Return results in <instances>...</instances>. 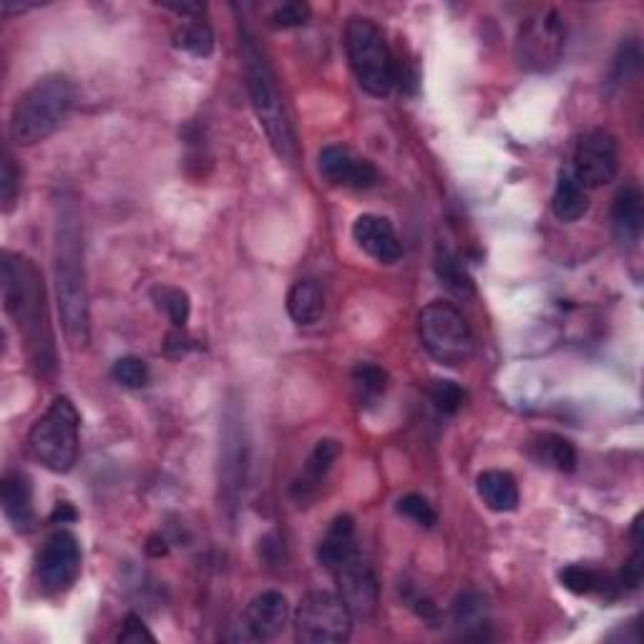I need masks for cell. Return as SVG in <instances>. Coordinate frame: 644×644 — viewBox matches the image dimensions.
I'll return each mask as SVG.
<instances>
[{"mask_svg":"<svg viewBox=\"0 0 644 644\" xmlns=\"http://www.w3.org/2000/svg\"><path fill=\"white\" fill-rule=\"evenodd\" d=\"M53 270L63 335L74 350H84L91 338L88 289L84 270V240L74 202L56 204V242H53Z\"/></svg>","mask_w":644,"mask_h":644,"instance_id":"cell-1","label":"cell"},{"mask_svg":"<svg viewBox=\"0 0 644 644\" xmlns=\"http://www.w3.org/2000/svg\"><path fill=\"white\" fill-rule=\"evenodd\" d=\"M3 305L13 317L18 330H23L31 362L39 373H53V335L45 315V289L39 267L25 255L6 252L3 255Z\"/></svg>","mask_w":644,"mask_h":644,"instance_id":"cell-2","label":"cell"},{"mask_svg":"<svg viewBox=\"0 0 644 644\" xmlns=\"http://www.w3.org/2000/svg\"><path fill=\"white\" fill-rule=\"evenodd\" d=\"M242 63L244 78H247V94L252 108L262 129H265L270 147L283 161H295L297 157V139L293 122H289L283 91H279L275 68L267 61L265 51L260 49L257 41L250 33H242Z\"/></svg>","mask_w":644,"mask_h":644,"instance_id":"cell-3","label":"cell"},{"mask_svg":"<svg viewBox=\"0 0 644 644\" xmlns=\"http://www.w3.org/2000/svg\"><path fill=\"white\" fill-rule=\"evenodd\" d=\"M76 84L63 74H49L18 98L11 114V141L18 147H35L56 134L74 112Z\"/></svg>","mask_w":644,"mask_h":644,"instance_id":"cell-4","label":"cell"},{"mask_svg":"<svg viewBox=\"0 0 644 644\" xmlns=\"http://www.w3.org/2000/svg\"><path fill=\"white\" fill-rule=\"evenodd\" d=\"M81 415L71 398L59 395L31 425L29 446L33 456L53 474H68L78 461Z\"/></svg>","mask_w":644,"mask_h":644,"instance_id":"cell-5","label":"cell"},{"mask_svg":"<svg viewBox=\"0 0 644 644\" xmlns=\"http://www.w3.org/2000/svg\"><path fill=\"white\" fill-rule=\"evenodd\" d=\"M345 49L362 91L383 98L395 84V59L383 31L370 18H350L345 29Z\"/></svg>","mask_w":644,"mask_h":644,"instance_id":"cell-6","label":"cell"},{"mask_svg":"<svg viewBox=\"0 0 644 644\" xmlns=\"http://www.w3.org/2000/svg\"><path fill=\"white\" fill-rule=\"evenodd\" d=\"M419 335L423 348L441 366L458 368L474 358L476 340L471 332L466 317L451 303L435 300L425 305L419 315Z\"/></svg>","mask_w":644,"mask_h":644,"instance_id":"cell-7","label":"cell"},{"mask_svg":"<svg viewBox=\"0 0 644 644\" xmlns=\"http://www.w3.org/2000/svg\"><path fill=\"white\" fill-rule=\"evenodd\" d=\"M567 45V25L557 11L526 18L514 43L516 66L526 74H549L559 66Z\"/></svg>","mask_w":644,"mask_h":644,"instance_id":"cell-8","label":"cell"},{"mask_svg":"<svg viewBox=\"0 0 644 644\" xmlns=\"http://www.w3.org/2000/svg\"><path fill=\"white\" fill-rule=\"evenodd\" d=\"M352 614L338 594L310 592L295 612V637L305 644L348 642Z\"/></svg>","mask_w":644,"mask_h":644,"instance_id":"cell-9","label":"cell"},{"mask_svg":"<svg viewBox=\"0 0 644 644\" xmlns=\"http://www.w3.org/2000/svg\"><path fill=\"white\" fill-rule=\"evenodd\" d=\"M35 574L49 594L66 592L68 587H74L81 574V543L74 534L59 529L45 539L39 561H35Z\"/></svg>","mask_w":644,"mask_h":644,"instance_id":"cell-10","label":"cell"},{"mask_svg":"<svg viewBox=\"0 0 644 644\" xmlns=\"http://www.w3.org/2000/svg\"><path fill=\"white\" fill-rule=\"evenodd\" d=\"M571 171L587 189H597L614 181L616 171H620V151H616L614 136L604 129L587 131L577 144L574 169Z\"/></svg>","mask_w":644,"mask_h":644,"instance_id":"cell-11","label":"cell"},{"mask_svg":"<svg viewBox=\"0 0 644 644\" xmlns=\"http://www.w3.org/2000/svg\"><path fill=\"white\" fill-rule=\"evenodd\" d=\"M335 582H338V597L348 606L352 620H370L378 610V579L368 561L358 555H352L348 561L332 571Z\"/></svg>","mask_w":644,"mask_h":644,"instance_id":"cell-12","label":"cell"},{"mask_svg":"<svg viewBox=\"0 0 644 644\" xmlns=\"http://www.w3.org/2000/svg\"><path fill=\"white\" fill-rule=\"evenodd\" d=\"M317 171L328 184L345 189H370L378 181L373 161L356 157L345 147H325L317 157Z\"/></svg>","mask_w":644,"mask_h":644,"instance_id":"cell-13","label":"cell"},{"mask_svg":"<svg viewBox=\"0 0 644 644\" xmlns=\"http://www.w3.org/2000/svg\"><path fill=\"white\" fill-rule=\"evenodd\" d=\"M352 240L358 242V247L366 252L368 257L383 265H395L403 257V244L398 237L395 226L390 224L386 217L378 214H360L352 222Z\"/></svg>","mask_w":644,"mask_h":644,"instance_id":"cell-14","label":"cell"},{"mask_svg":"<svg viewBox=\"0 0 644 644\" xmlns=\"http://www.w3.org/2000/svg\"><path fill=\"white\" fill-rule=\"evenodd\" d=\"M338 456H340L338 441L335 439L317 441V446L305 461L300 476L293 481V488H289V494H293L297 504L307 506L317 494H320V488L325 486V481H328V474L332 471Z\"/></svg>","mask_w":644,"mask_h":644,"instance_id":"cell-15","label":"cell"},{"mask_svg":"<svg viewBox=\"0 0 644 644\" xmlns=\"http://www.w3.org/2000/svg\"><path fill=\"white\" fill-rule=\"evenodd\" d=\"M289 620V606L287 597L283 592H275V589H267V592L257 594L255 600L250 602L247 614H244V622H247V632L252 640H275L277 634H283Z\"/></svg>","mask_w":644,"mask_h":644,"instance_id":"cell-16","label":"cell"},{"mask_svg":"<svg viewBox=\"0 0 644 644\" xmlns=\"http://www.w3.org/2000/svg\"><path fill=\"white\" fill-rule=\"evenodd\" d=\"M224 451L220 461V486L224 502L234 506L237 502L240 488L244 486V468H247V443H244V435L240 431L237 421H230L224 433Z\"/></svg>","mask_w":644,"mask_h":644,"instance_id":"cell-17","label":"cell"},{"mask_svg":"<svg viewBox=\"0 0 644 644\" xmlns=\"http://www.w3.org/2000/svg\"><path fill=\"white\" fill-rule=\"evenodd\" d=\"M0 496H3V511L6 519L11 521L15 531L29 534L35 526V511H33V486L31 478L13 471L6 474L3 486H0Z\"/></svg>","mask_w":644,"mask_h":644,"instance_id":"cell-18","label":"cell"},{"mask_svg":"<svg viewBox=\"0 0 644 644\" xmlns=\"http://www.w3.org/2000/svg\"><path fill=\"white\" fill-rule=\"evenodd\" d=\"M644 224V199L637 184H624L614 194L612 204V230L614 237L627 247H634L642 237Z\"/></svg>","mask_w":644,"mask_h":644,"instance_id":"cell-19","label":"cell"},{"mask_svg":"<svg viewBox=\"0 0 644 644\" xmlns=\"http://www.w3.org/2000/svg\"><path fill=\"white\" fill-rule=\"evenodd\" d=\"M352 555H358V543H356V521L350 516H338L330 524V529L325 531V537L320 539V547H317V561L320 567L330 571L338 569L342 561H348Z\"/></svg>","mask_w":644,"mask_h":644,"instance_id":"cell-20","label":"cell"},{"mask_svg":"<svg viewBox=\"0 0 644 644\" xmlns=\"http://www.w3.org/2000/svg\"><path fill=\"white\" fill-rule=\"evenodd\" d=\"M551 210L559 222H579L589 210V194L587 187L574 177L571 169H561L557 177L555 197H551Z\"/></svg>","mask_w":644,"mask_h":644,"instance_id":"cell-21","label":"cell"},{"mask_svg":"<svg viewBox=\"0 0 644 644\" xmlns=\"http://www.w3.org/2000/svg\"><path fill=\"white\" fill-rule=\"evenodd\" d=\"M476 488L484 504L496 514H509L519 506V486L509 471H484L476 478Z\"/></svg>","mask_w":644,"mask_h":644,"instance_id":"cell-22","label":"cell"},{"mask_svg":"<svg viewBox=\"0 0 644 644\" xmlns=\"http://www.w3.org/2000/svg\"><path fill=\"white\" fill-rule=\"evenodd\" d=\"M287 313L297 325L310 328L317 325L325 315V295L323 287L315 279H297L287 293Z\"/></svg>","mask_w":644,"mask_h":644,"instance_id":"cell-23","label":"cell"},{"mask_svg":"<svg viewBox=\"0 0 644 644\" xmlns=\"http://www.w3.org/2000/svg\"><path fill=\"white\" fill-rule=\"evenodd\" d=\"M531 458L539 466L561 471V474H571L577 468V451L567 439L557 433H539L529 446Z\"/></svg>","mask_w":644,"mask_h":644,"instance_id":"cell-24","label":"cell"},{"mask_svg":"<svg viewBox=\"0 0 644 644\" xmlns=\"http://www.w3.org/2000/svg\"><path fill=\"white\" fill-rule=\"evenodd\" d=\"M559 582L564 589H569L571 594H604V597H616L620 589H616L614 579L602 574L600 569L584 567V564H569L559 571Z\"/></svg>","mask_w":644,"mask_h":644,"instance_id":"cell-25","label":"cell"},{"mask_svg":"<svg viewBox=\"0 0 644 644\" xmlns=\"http://www.w3.org/2000/svg\"><path fill=\"white\" fill-rule=\"evenodd\" d=\"M435 275H439L441 285H446L451 293H456L461 297H471L474 295V279H471L468 270L464 267V262L456 255V252H451L448 247H439L435 250Z\"/></svg>","mask_w":644,"mask_h":644,"instance_id":"cell-26","label":"cell"},{"mask_svg":"<svg viewBox=\"0 0 644 644\" xmlns=\"http://www.w3.org/2000/svg\"><path fill=\"white\" fill-rule=\"evenodd\" d=\"M388 373L376 362H358L352 368V390L360 405H376L388 390Z\"/></svg>","mask_w":644,"mask_h":644,"instance_id":"cell-27","label":"cell"},{"mask_svg":"<svg viewBox=\"0 0 644 644\" xmlns=\"http://www.w3.org/2000/svg\"><path fill=\"white\" fill-rule=\"evenodd\" d=\"M175 45L179 51L194 59H210L214 53V31L212 25L202 21H187L175 31Z\"/></svg>","mask_w":644,"mask_h":644,"instance_id":"cell-28","label":"cell"},{"mask_svg":"<svg viewBox=\"0 0 644 644\" xmlns=\"http://www.w3.org/2000/svg\"><path fill=\"white\" fill-rule=\"evenodd\" d=\"M151 300L157 303L159 310H165V315L171 320L177 330L184 328L189 323V315H192V303H189V295L179 287L159 285L151 289Z\"/></svg>","mask_w":644,"mask_h":644,"instance_id":"cell-29","label":"cell"},{"mask_svg":"<svg viewBox=\"0 0 644 644\" xmlns=\"http://www.w3.org/2000/svg\"><path fill=\"white\" fill-rule=\"evenodd\" d=\"M453 620H456L461 630H466V632L476 630V637H481V634H484L486 622H488L484 597L474 594V592L461 594L456 600V606H453Z\"/></svg>","mask_w":644,"mask_h":644,"instance_id":"cell-30","label":"cell"},{"mask_svg":"<svg viewBox=\"0 0 644 644\" xmlns=\"http://www.w3.org/2000/svg\"><path fill=\"white\" fill-rule=\"evenodd\" d=\"M640 61H642L640 45L634 43V41L622 43V45H620V51H616V56H614V63H612L610 84H612V86L627 84V81L640 71Z\"/></svg>","mask_w":644,"mask_h":644,"instance_id":"cell-31","label":"cell"},{"mask_svg":"<svg viewBox=\"0 0 644 644\" xmlns=\"http://www.w3.org/2000/svg\"><path fill=\"white\" fill-rule=\"evenodd\" d=\"M112 376L119 386L136 390V388H144L149 383V366L141 358L126 356V358H119L114 362Z\"/></svg>","mask_w":644,"mask_h":644,"instance_id":"cell-32","label":"cell"},{"mask_svg":"<svg viewBox=\"0 0 644 644\" xmlns=\"http://www.w3.org/2000/svg\"><path fill=\"white\" fill-rule=\"evenodd\" d=\"M429 395L433 405L446 415L458 413V408L464 405V398H466L464 390H461L458 383H453V380H433Z\"/></svg>","mask_w":644,"mask_h":644,"instance_id":"cell-33","label":"cell"},{"mask_svg":"<svg viewBox=\"0 0 644 644\" xmlns=\"http://www.w3.org/2000/svg\"><path fill=\"white\" fill-rule=\"evenodd\" d=\"M307 21H310V6L300 0H289L270 13L272 29H300Z\"/></svg>","mask_w":644,"mask_h":644,"instance_id":"cell-34","label":"cell"},{"mask_svg":"<svg viewBox=\"0 0 644 644\" xmlns=\"http://www.w3.org/2000/svg\"><path fill=\"white\" fill-rule=\"evenodd\" d=\"M395 509H398V514H403L405 519H411L419 526H429V529L435 521H439V514L433 511L429 498H423L419 494H408L403 498H398Z\"/></svg>","mask_w":644,"mask_h":644,"instance_id":"cell-35","label":"cell"},{"mask_svg":"<svg viewBox=\"0 0 644 644\" xmlns=\"http://www.w3.org/2000/svg\"><path fill=\"white\" fill-rule=\"evenodd\" d=\"M18 194H21V171H18L11 154H3V175H0V197H3V210L11 212Z\"/></svg>","mask_w":644,"mask_h":644,"instance_id":"cell-36","label":"cell"},{"mask_svg":"<svg viewBox=\"0 0 644 644\" xmlns=\"http://www.w3.org/2000/svg\"><path fill=\"white\" fill-rule=\"evenodd\" d=\"M614 582H616V589H620V594H630V592H634V589H640V584H642V551H640V543H637V549H634L632 559L622 567L620 577H616Z\"/></svg>","mask_w":644,"mask_h":644,"instance_id":"cell-37","label":"cell"},{"mask_svg":"<svg viewBox=\"0 0 644 644\" xmlns=\"http://www.w3.org/2000/svg\"><path fill=\"white\" fill-rule=\"evenodd\" d=\"M119 642L124 644H141V642H157V637L149 632L147 624H144V620L139 614H129L124 620V627L119 632V637H116Z\"/></svg>","mask_w":644,"mask_h":644,"instance_id":"cell-38","label":"cell"},{"mask_svg":"<svg viewBox=\"0 0 644 644\" xmlns=\"http://www.w3.org/2000/svg\"><path fill=\"white\" fill-rule=\"evenodd\" d=\"M161 8H167V11L171 13H177L181 18H187V21H199L202 18V13L207 11V6L204 3H161Z\"/></svg>","mask_w":644,"mask_h":644,"instance_id":"cell-39","label":"cell"},{"mask_svg":"<svg viewBox=\"0 0 644 644\" xmlns=\"http://www.w3.org/2000/svg\"><path fill=\"white\" fill-rule=\"evenodd\" d=\"M74 519H76V511L71 509L68 504H59V509L53 511V516H51V521H53V524H59V521H61V524H63V521H74Z\"/></svg>","mask_w":644,"mask_h":644,"instance_id":"cell-40","label":"cell"}]
</instances>
